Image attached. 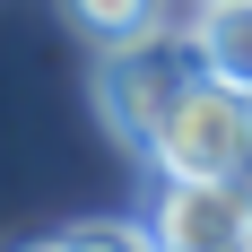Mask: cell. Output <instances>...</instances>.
Wrapping results in <instances>:
<instances>
[{"label": "cell", "instance_id": "cell-1", "mask_svg": "<svg viewBox=\"0 0 252 252\" xmlns=\"http://www.w3.org/2000/svg\"><path fill=\"white\" fill-rule=\"evenodd\" d=\"M148 165L157 174H252V104H244V87L200 70L174 96V113L157 122Z\"/></svg>", "mask_w": 252, "mask_h": 252}, {"label": "cell", "instance_id": "cell-2", "mask_svg": "<svg viewBox=\"0 0 252 252\" xmlns=\"http://www.w3.org/2000/svg\"><path fill=\"white\" fill-rule=\"evenodd\" d=\"M200 78V52H191V35H148V44H122V52H96V104H104V122L122 130V148L148 157L157 122L174 113V96Z\"/></svg>", "mask_w": 252, "mask_h": 252}, {"label": "cell", "instance_id": "cell-3", "mask_svg": "<svg viewBox=\"0 0 252 252\" xmlns=\"http://www.w3.org/2000/svg\"><path fill=\"white\" fill-rule=\"evenodd\" d=\"M157 252H235L252 235V174H157Z\"/></svg>", "mask_w": 252, "mask_h": 252}, {"label": "cell", "instance_id": "cell-4", "mask_svg": "<svg viewBox=\"0 0 252 252\" xmlns=\"http://www.w3.org/2000/svg\"><path fill=\"white\" fill-rule=\"evenodd\" d=\"M174 0H61V26H70L87 52H122V44H148L165 35Z\"/></svg>", "mask_w": 252, "mask_h": 252}, {"label": "cell", "instance_id": "cell-5", "mask_svg": "<svg viewBox=\"0 0 252 252\" xmlns=\"http://www.w3.org/2000/svg\"><path fill=\"white\" fill-rule=\"evenodd\" d=\"M191 52H200L209 78H226L252 96V0H200L191 18Z\"/></svg>", "mask_w": 252, "mask_h": 252}, {"label": "cell", "instance_id": "cell-6", "mask_svg": "<svg viewBox=\"0 0 252 252\" xmlns=\"http://www.w3.org/2000/svg\"><path fill=\"white\" fill-rule=\"evenodd\" d=\"M26 252H78V244H70V235H44V244H26Z\"/></svg>", "mask_w": 252, "mask_h": 252}, {"label": "cell", "instance_id": "cell-7", "mask_svg": "<svg viewBox=\"0 0 252 252\" xmlns=\"http://www.w3.org/2000/svg\"><path fill=\"white\" fill-rule=\"evenodd\" d=\"M244 104H252V96H244Z\"/></svg>", "mask_w": 252, "mask_h": 252}]
</instances>
